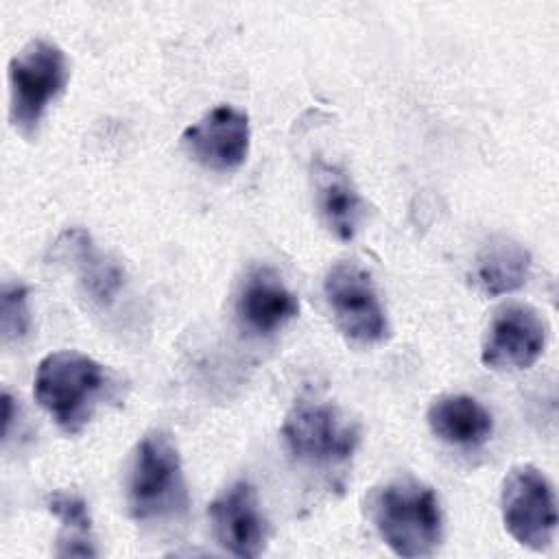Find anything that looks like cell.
Listing matches in <instances>:
<instances>
[{
	"label": "cell",
	"mask_w": 559,
	"mask_h": 559,
	"mask_svg": "<svg viewBox=\"0 0 559 559\" xmlns=\"http://www.w3.org/2000/svg\"><path fill=\"white\" fill-rule=\"evenodd\" d=\"M371 518L382 542L406 559L430 557L443 535L437 493L413 478L380 487L371 498Z\"/></svg>",
	"instance_id": "1"
},
{
	"label": "cell",
	"mask_w": 559,
	"mask_h": 559,
	"mask_svg": "<svg viewBox=\"0 0 559 559\" xmlns=\"http://www.w3.org/2000/svg\"><path fill=\"white\" fill-rule=\"evenodd\" d=\"M109 386L107 371L79 352H52L37 365L33 393L55 424L76 435L90 421Z\"/></svg>",
	"instance_id": "2"
},
{
	"label": "cell",
	"mask_w": 559,
	"mask_h": 559,
	"mask_svg": "<svg viewBox=\"0 0 559 559\" xmlns=\"http://www.w3.org/2000/svg\"><path fill=\"white\" fill-rule=\"evenodd\" d=\"M127 504L138 522L177 520L188 511L181 456L170 435L151 430L135 445L127 480Z\"/></svg>",
	"instance_id": "3"
},
{
	"label": "cell",
	"mask_w": 559,
	"mask_h": 559,
	"mask_svg": "<svg viewBox=\"0 0 559 559\" xmlns=\"http://www.w3.org/2000/svg\"><path fill=\"white\" fill-rule=\"evenodd\" d=\"M68 81L63 50L48 39H31L9 63L11 105L9 116L22 135L31 138L50 105Z\"/></svg>",
	"instance_id": "4"
},
{
	"label": "cell",
	"mask_w": 559,
	"mask_h": 559,
	"mask_svg": "<svg viewBox=\"0 0 559 559\" xmlns=\"http://www.w3.org/2000/svg\"><path fill=\"white\" fill-rule=\"evenodd\" d=\"M288 452L310 465H334L347 461L358 445V428L332 404L299 400L282 424Z\"/></svg>",
	"instance_id": "5"
},
{
	"label": "cell",
	"mask_w": 559,
	"mask_h": 559,
	"mask_svg": "<svg viewBox=\"0 0 559 559\" xmlns=\"http://www.w3.org/2000/svg\"><path fill=\"white\" fill-rule=\"evenodd\" d=\"M507 533L531 550H544L555 539L557 502L548 478L533 465L513 467L500 493Z\"/></svg>",
	"instance_id": "6"
},
{
	"label": "cell",
	"mask_w": 559,
	"mask_h": 559,
	"mask_svg": "<svg viewBox=\"0 0 559 559\" xmlns=\"http://www.w3.org/2000/svg\"><path fill=\"white\" fill-rule=\"evenodd\" d=\"M325 301L336 328L354 343L384 341L389 325L371 275L352 260L336 262L323 280Z\"/></svg>",
	"instance_id": "7"
},
{
	"label": "cell",
	"mask_w": 559,
	"mask_h": 559,
	"mask_svg": "<svg viewBox=\"0 0 559 559\" xmlns=\"http://www.w3.org/2000/svg\"><path fill=\"white\" fill-rule=\"evenodd\" d=\"M544 317L526 304H507L496 310L483 338L480 360L491 371H520L544 352Z\"/></svg>",
	"instance_id": "8"
},
{
	"label": "cell",
	"mask_w": 559,
	"mask_h": 559,
	"mask_svg": "<svg viewBox=\"0 0 559 559\" xmlns=\"http://www.w3.org/2000/svg\"><path fill=\"white\" fill-rule=\"evenodd\" d=\"M181 144L197 164L234 170L249 153V118L231 105H218L181 133Z\"/></svg>",
	"instance_id": "9"
},
{
	"label": "cell",
	"mask_w": 559,
	"mask_h": 559,
	"mask_svg": "<svg viewBox=\"0 0 559 559\" xmlns=\"http://www.w3.org/2000/svg\"><path fill=\"white\" fill-rule=\"evenodd\" d=\"M216 542L234 557H258L266 546V520L255 487L247 480L229 485L210 504Z\"/></svg>",
	"instance_id": "10"
},
{
	"label": "cell",
	"mask_w": 559,
	"mask_h": 559,
	"mask_svg": "<svg viewBox=\"0 0 559 559\" xmlns=\"http://www.w3.org/2000/svg\"><path fill=\"white\" fill-rule=\"evenodd\" d=\"M299 312L295 293L271 266H253L236 295V317L251 334H273Z\"/></svg>",
	"instance_id": "11"
},
{
	"label": "cell",
	"mask_w": 559,
	"mask_h": 559,
	"mask_svg": "<svg viewBox=\"0 0 559 559\" xmlns=\"http://www.w3.org/2000/svg\"><path fill=\"white\" fill-rule=\"evenodd\" d=\"M52 260L74 269L85 295L98 306L114 304L122 288L120 266L98 253L90 234L83 229L63 231L52 245Z\"/></svg>",
	"instance_id": "12"
},
{
	"label": "cell",
	"mask_w": 559,
	"mask_h": 559,
	"mask_svg": "<svg viewBox=\"0 0 559 559\" xmlns=\"http://www.w3.org/2000/svg\"><path fill=\"white\" fill-rule=\"evenodd\" d=\"M314 201L321 221L338 240H352L360 227L365 207L349 175L323 159L312 164Z\"/></svg>",
	"instance_id": "13"
},
{
	"label": "cell",
	"mask_w": 559,
	"mask_h": 559,
	"mask_svg": "<svg viewBox=\"0 0 559 559\" xmlns=\"http://www.w3.org/2000/svg\"><path fill=\"white\" fill-rule=\"evenodd\" d=\"M528 271V249L518 240L498 234L478 249L472 264V282L483 295L498 297L518 290L526 282Z\"/></svg>",
	"instance_id": "14"
},
{
	"label": "cell",
	"mask_w": 559,
	"mask_h": 559,
	"mask_svg": "<svg viewBox=\"0 0 559 559\" xmlns=\"http://www.w3.org/2000/svg\"><path fill=\"white\" fill-rule=\"evenodd\" d=\"M428 426L450 445H483L493 430L491 413L469 395H441L428 408Z\"/></svg>",
	"instance_id": "15"
},
{
	"label": "cell",
	"mask_w": 559,
	"mask_h": 559,
	"mask_svg": "<svg viewBox=\"0 0 559 559\" xmlns=\"http://www.w3.org/2000/svg\"><path fill=\"white\" fill-rule=\"evenodd\" d=\"M48 509L61 522L59 535V557H94V537H92V520L87 513V504L66 491H55L48 496Z\"/></svg>",
	"instance_id": "16"
},
{
	"label": "cell",
	"mask_w": 559,
	"mask_h": 559,
	"mask_svg": "<svg viewBox=\"0 0 559 559\" xmlns=\"http://www.w3.org/2000/svg\"><path fill=\"white\" fill-rule=\"evenodd\" d=\"M0 319H2V341L20 343L31 330L28 312V288L20 282H4L0 293Z\"/></svg>",
	"instance_id": "17"
}]
</instances>
